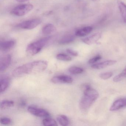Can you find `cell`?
I'll use <instances>...</instances> for the list:
<instances>
[{"label":"cell","mask_w":126,"mask_h":126,"mask_svg":"<svg viewBox=\"0 0 126 126\" xmlns=\"http://www.w3.org/2000/svg\"><path fill=\"white\" fill-rule=\"evenodd\" d=\"M16 0L19 2H24L28 1L29 0Z\"/></svg>","instance_id":"f1b7e54d"},{"label":"cell","mask_w":126,"mask_h":126,"mask_svg":"<svg viewBox=\"0 0 126 126\" xmlns=\"http://www.w3.org/2000/svg\"><path fill=\"white\" fill-rule=\"evenodd\" d=\"M57 119L60 124L62 126H67L69 124V119L65 115H59L57 116Z\"/></svg>","instance_id":"ac0fdd59"},{"label":"cell","mask_w":126,"mask_h":126,"mask_svg":"<svg viewBox=\"0 0 126 126\" xmlns=\"http://www.w3.org/2000/svg\"><path fill=\"white\" fill-rule=\"evenodd\" d=\"M14 104V102L13 101L4 100L1 102L0 106L1 109H4L12 107Z\"/></svg>","instance_id":"44dd1931"},{"label":"cell","mask_w":126,"mask_h":126,"mask_svg":"<svg viewBox=\"0 0 126 126\" xmlns=\"http://www.w3.org/2000/svg\"><path fill=\"white\" fill-rule=\"evenodd\" d=\"M66 51L69 54L73 56H77L78 55V53L77 51H75L72 49L68 48L67 49Z\"/></svg>","instance_id":"4316f807"},{"label":"cell","mask_w":126,"mask_h":126,"mask_svg":"<svg viewBox=\"0 0 126 126\" xmlns=\"http://www.w3.org/2000/svg\"><path fill=\"white\" fill-rule=\"evenodd\" d=\"M117 3L122 19L126 23V5L120 0L118 1Z\"/></svg>","instance_id":"2e32d148"},{"label":"cell","mask_w":126,"mask_h":126,"mask_svg":"<svg viewBox=\"0 0 126 126\" xmlns=\"http://www.w3.org/2000/svg\"><path fill=\"white\" fill-rule=\"evenodd\" d=\"M101 59V56H96L90 59L88 61V63L91 64H93V63H95L96 62H97L98 60Z\"/></svg>","instance_id":"484cf974"},{"label":"cell","mask_w":126,"mask_h":126,"mask_svg":"<svg viewBox=\"0 0 126 126\" xmlns=\"http://www.w3.org/2000/svg\"><path fill=\"white\" fill-rule=\"evenodd\" d=\"M0 123L4 125H9L12 123L11 119L8 118H2L0 119Z\"/></svg>","instance_id":"d4e9b609"},{"label":"cell","mask_w":126,"mask_h":126,"mask_svg":"<svg viewBox=\"0 0 126 126\" xmlns=\"http://www.w3.org/2000/svg\"><path fill=\"white\" fill-rule=\"evenodd\" d=\"M42 22L40 19H32L22 22L18 24L17 26L22 29L31 30L37 27Z\"/></svg>","instance_id":"5b68a950"},{"label":"cell","mask_w":126,"mask_h":126,"mask_svg":"<svg viewBox=\"0 0 126 126\" xmlns=\"http://www.w3.org/2000/svg\"><path fill=\"white\" fill-rule=\"evenodd\" d=\"M15 45V42L12 40H8L1 42L0 45V48L1 50L6 51L11 49Z\"/></svg>","instance_id":"7c38bea8"},{"label":"cell","mask_w":126,"mask_h":126,"mask_svg":"<svg viewBox=\"0 0 126 126\" xmlns=\"http://www.w3.org/2000/svg\"><path fill=\"white\" fill-rule=\"evenodd\" d=\"M33 8L31 4H22L15 7L11 12L12 14L18 16H24Z\"/></svg>","instance_id":"277c9868"},{"label":"cell","mask_w":126,"mask_h":126,"mask_svg":"<svg viewBox=\"0 0 126 126\" xmlns=\"http://www.w3.org/2000/svg\"><path fill=\"white\" fill-rule=\"evenodd\" d=\"M10 79L8 77L4 76L1 77L0 79V93L4 92L6 90L9 85Z\"/></svg>","instance_id":"5bb4252c"},{"label":"cell","mask_w":126,"mask_h":126,"mask_svg":"<svg viewBox=\"0 0 126 126\" xmlns=\"http://www.w3.org/2000/svg\"><path fill=\"white\" fill-rule=\"evenodd\" d=\"M113 73L111 72H108L101 74L99 75V77L103 79H107L112 76Z\"/></svg>","instance_id":"cb8c5ba5"},{"label":"cell","mask_w":126,"mask_h":126,"mask_svg":"<svg viewBox=\"0 0 126 126\" xmlns=\"http://www.w3.org/2000/svg\"><path fill=\"white\" fill-rule=\"evenodd\" d=\"M28 110L30 113L37 117L48 118L50 116V113L45 110L33 106H29Z\"/></svg>","instance_id":"8992f818"},{"label":"cell","mask_w":126,"mask_h":126,"mask_svg":"<svg viewBox=\"0 0 126 126\" xmlns=\"http://www.w3.org/2000/svg\"><path fill=\"white\" fill-rule=\"evenodd\" d=\"M50 39V37H45L29 44L26 48V53L29 56H34L40 52Z\"/></svg>","instance_id":"3957f363"},{"label":"cell","mask_w":126,"mask_h":126,"mask_svg":"<svg viewBox=\"0 0 126 126\" xmlns=\"http://www.w3.org/2000/svg\"><path fill=\"white\" fill-rule=\"evenodd\" d=\"M11 55H7L1 58L0 60V71H3L6 70L11 64Z\"/></svg>","instance_id":"9c48e42d"},{"label":"cell","mask_w":126,"mask_h":126,"mask_svg":"<svg viewBox=\"0 0 126 126\" xmlns=\"http://www.w3.org/2000/svg\"><path fill=\"white\" fill-rule=\"evenodd\" d=\"M56 31V27L51 24H48L45 26L42 29V32L44 34L48 35L55 33Z\"/></svg>","instance_id":"9a60e30c"},{"label":"cell","mask_w":126,"mask_h":126,"mask_svg":"<svg viewBox=\"0 0 126 126\" xmlns=\"http://www.w3.org/2000/svg\"><path fill=\"white\" fill-rule=\"evenodd\" d=\"M47 67V61H34L17 67L12 72V75L14 77H17L27 74H36L44 71Z\"/></svg>","instance_id":"6da1fadb"},{"label":"cell","mask_w":126,"mask_h":126,"mask_svg":"<svg viewBox=\"0 0 126 126\" xmlns=\"http://www.w3.org/2000/svg\"><path fill=\"white\" fill-rule=\"evenodd\" d=\"M116 62L117 61L115 60H107L100 63L93 65L91 66V67L94 69L100 70V69H103L108 66L113 65L115 64Z\"/></svg>","instance_id":"8fae6325"},{"label":"cell","mask_w":126,"mask_h":126,"mask_svg":"<svg viewBox=\"0 0 126 126\" xmlns=\"http://www.w3.org/2000/svg\"><path fill=\"white\" fill-rule=\"evenodd\" d=\"M75 37L73 35H67L64 36L62 37L59 41V44L60 45H67L73 42Z\"/></svg>","instance_id":"e0dca14e"},{"label":"cell","mask_w":126,"mask_h":126,"mask_svg":"<svg viewBox=\"0 0 126 126\" xmlns=\"http://www.w3.org/2000/svg\"><path fill=\"white\" fill-rule=\"evenodd\" d=\"M51 81L54 84H71L73 82V79L69 76L62 75L53 77Z\"/></svg>","instance_id":"52a82bcc"},{"label":"cell","mask_w":126,"mask_h":126,"mask_svg":"<svg viewBox=\"0 0 126 126\" xmlns=\"http://www.w3.org/2000/svg\"><path fill=\"white\" fill-rule=\"evenodd\" d=\"M126 77V66L122 72L117 76H116L113 79V81L115 82H118L122 81Z\"/></svg>","instance_id":"d6986e66"},{"label":"cell","mask_w":126,"mask_h":126,"mask_svg":"<svg viewBox=\"0 0 126 126\" xmlns=\"http://www.w3.org/2000/svg\"><path fill=\"white\" fill-rule=\"evenodd\" d=\"M43 124L44 126H56L58 125L54 119L47 118L43 119Z\"/></svg>","instance_id":"ffe728a7"},{"label":"cell","mask_w":126,"mask_h":126,"mask_svg":"<svg viewBox=\"0 0 126 126\" xmlns=\"http://www.w3.org/2000/svg\"><path fill=\"white\" fill-rule=\"evenodd\" d=\"M126 106V98L120 99L115 101L110 108V111L118 110Z\"/></svg>","instance_id":"30bf717a"},{"label":"cell","mask_w":126,"mask_h":126,"mask_svg":"<svg viewBox=\"0 0 126 126\" xmlns=\"http://www.w3.org/2000/svg\"><path fill=\"white\" fill-rule=\"evenodd\" d=\"M93 1H95V0H92Z\"/></svg>","instance_id":"f546056e"},{"label":"cell","mask_w":126,"mask_h":126,"mask_svg":"<svg viewBox=\"0 0 126 126\" xmlns=\"http://www.w3.org/2000/svg\"><path fill=\"white\" fill-rule=\"evenodd\" d=\"M81 89L84 92V95L79 102V108L81 111H87L96 100L99 96V94L96 90L91 87L88 84H84L81 86Z\"/></svg>","instance_id":"7a4b0ae2"},{"label":"cell","mask_w":126,"mask_h":126,"mask_svg":"<svg viewBox=\"0 0 126 126\" xmlns=\"http://www.w3.org/2000/svg\"><path fill=\"white\" fill-rule=\"evenodd\" d=\"M101 37V34L100 33H95L91 36L82 39V41L87 45H90L96 43Z\"/></svg>","instance_id":"ba28073f"},{"label":"cell","mask_w":126,"mask_h":126,"mask_svg":"<svg viewBox=\"0 0 126 126\" xmlns=\"http://www.w3.org/2000/svg\"><path fill=\"white\" fill-rule=\"evenodd\" d=\"M26 105V102L24 100H22L20 102L19 104V107L21 108H23L25 107Z\"/></svg>","instance_id":"83f0119b"},{"label":"cell","mask_w":126,"mask_h":126,"mask_svg":"<svg viewBox=\"0 0 126 126\" xmlns=\"http://www.w3.org/2000/svg\"><path fill=\"white\" fill-rule=\"evenodd\" d=\"M56 57L59 60L67 62L71 61L72 59L70 56L63 53L58 54L57 55Z\"/></svg>","instance_id":"7402d4cb"},{"label":"cell","mask_w":126,"mask_h":126,"mask_svg":"<svg viewBox=\"0 0 126 126\" xmlns=\"http://www.w3.org/2000/svg\"><path fill=\"white\" fill-rule=\"evenodd\" d=\"M68 71L73 74H77L82 73L84 71V70L81 68L77 67H72L68 69Z\"/></svg>","instance_id":"603a6c76"},{"label":"cell","mask_w":126,"mask_h":126,"mask_svg":"<svg viewBox=\"0 0 126 126\" xmlns=\"http://www.w3.org/2000/svg\"><path fill=\"white\" fill-rule=\"evenodd\" d=\"M91 26H87L79 29L76 31L75 35L79 37H84L89 34L93 31Z\"/></svg>","instance_id":"4fadbf2b"}]
</instances>
